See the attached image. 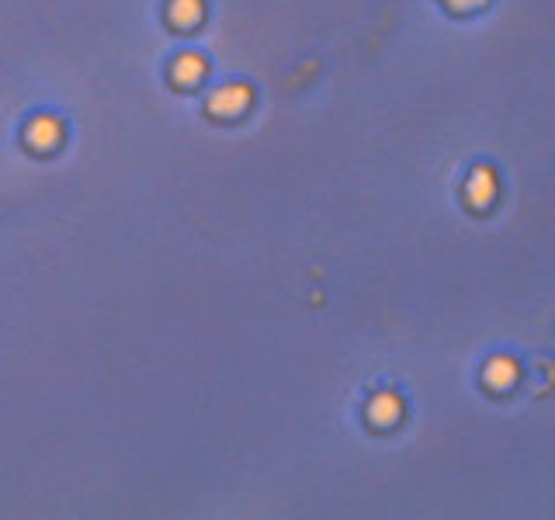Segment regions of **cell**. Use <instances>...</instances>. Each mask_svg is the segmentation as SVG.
<instances>
[{"instance_id":"1","label":"cell","mask_w":555,"mask_h":520,"mask_svg":"<svg viewBox=\"0 0 555 520\" xmlns=\"http://www.w3.org/2000/svg\"><path fill=\"white\" fill-rule=\"evenodd\" d=\"M246 104H250V90L240 84H233V87H219V90L212 94L208 111L219 115V119H233V115H240Z\"/></svg>"},{"instance_id":"4","label":"cell","mask_w":555,"mask_h":520,"mask_svg":"<svg viewBox=\"0 0 555 520\" xmlns=\"http://www.w3.org/2000/svg\"><path fill=\"white\" fill-rule=\"evenodd\" d=\"M202 11H205L202 0H171L167 17H171L173 25H181V28H191L194 21H202Z\"/></svg>"},{"instance_id":"2","label":"cell","mask_w":555,"mask_h":520,"mask_svg":"<svg viewBox=\"0 0 555 520\" xmlns=\"http://www.w3.org/2000/svg\"><path fill=\"white\" fill-rule=\"evenodd\" d=\"M25 139H28V146L38 150V153H49L59 146V139H63V125L49 115H42V119H35L28 129H25Z\"/></svg>"},{"instance_id":"3","label":"cell","mask_w":555,"mask_h":520,"mask_svg":"<svg viewBox=\"0 0 555 520\" xmlns=\"http://www.w3.org/2000/svg\"><path fill=\"white\" fill-rule=\"evenodd\" d=\"M205 59L198 56V52H184V56H177L173 59V69H171V77L177 80V84H184V87H191V84H198L202 77H205Z\"/></svg>"},{"instance_id":"7","label":"cell","mask_w":555,"mask_h":520,"mask_svg":"<svg viewBox=\"0 0 555 520\" xmlns=\"http://www.w3.org/2000/svg\"><path fill=\"white\" fill-rule=\"evenodd\" d=\"M489 194H493V177H489L486 171H479L476 184H472V198H476V205H483Z\"/></svg>"},{"instance_id":"6","label":"cell","mask_w":555,"mask_h":520,"mask_svg":"<svg viewBox=\"0 0 555 520\" xmlns=\"http://www.w3.org/2000/svg\"><path fill=\"white\" fill-rule=\"evenodd\" d=\"M510 379H514V364L503 361V358L489 364V371H486V381H493V385H507Z\"/></svg>"},{"instance_id":"5","label":"cell","mask_w":555,"mask_h":520,"mask_svg":"<svg viewBox=\"0 0 555 520\" xmlns=\"http://www.w3.org/2000/svg\"><path fill=\"white\" fill-rule=\"evenodd\" d=\"M368 413H372V420H375L379 427H389V423L396 420V413H399V402L393 396H379L372 406H368Z\"/></svg>"}]
</instances>
